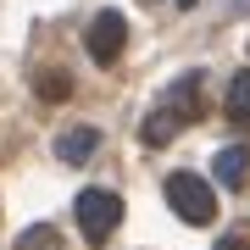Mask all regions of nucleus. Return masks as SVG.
<instances>
[{"instance_id":"ddd939ff","label":"nucleus","mask_w":250,"mask_h":250,"mask_svg":"<svg viewBox=\"0 0 250 250\" xmlns=\"http://www.w3.org/2000/svg\"><path fill=\"white\" fill-rule=\"evenodd\" d=\"M245 6H250V0H245Z\"/></svg>"},{"instance_id":"39448f33","label":"nucleus","mask_w":250,"mask_h":250,"mask_svg":"<svg viewBox=\"0 0 250 250\" xmlns=\"http://www.w3.org/2000/svg\"><path fill=\"white\" fill-rule=\"evenodd\" d=\"M245 178H250V145L217 150V184H223V189H245Z\"/></svg>"},{"instance_id":"0eeeda50","label":"nucleus","mask_w":250,"mask_h":250,"mask_svg":"<svg viewBox=\"0 0 250 250\" xmlns=\"http://www.w3.org/2000/svg\"><path fill=\"white\" fill-rule=\"evenodd\" d=\"M178 128H184V117L172 111V106H161V111H150V117H145V145H167Z\"/></svg>"},{"instance_id":"f257e3e1","label":"nucleus","mask_w":250,"mask_h":250,"mask_svg":"<svg viewBox=\"0 0 250 250\" xmlns=\"http://www.w3.org/2000/svg\"><path fill=\"white\" fill-rule=\"evenodd\" d=\"M72 217H78V228H83V239H89L95 250L117 233V223H123V200L111 195V189H83L78 200H72Z\"/></svg>"},{"instance_id":"9b49d317","label":"nucleus","mask_w":250,"mask_h":250,"mask_svg":"<svg viewBox=\"0 0 250 250\" xmlns=\"http://www.w3.org/2000/svg\"><path fill=\"white\" fill-rule=\"evenodd\" d=\"M217 250H250V233H228V239H217Z\"/></svg>"},{"instance_id":"20e7f679","label":"nucleus","mask_w":250,"mask_h":250,"mask_svg":"<svg viewBox=\"0 0 250 250\" xmlns=\"http://www.w3.org/2000/svg\"><path fill=\"white\" fill-rule=\"evenodd\" d=\"M200 89H206V78H200V72H184V78H178V83H172V89H167V106L178 111L184 123H195V117L206 111V100H200Z\"/></svg>"},{"instance_id":"f03ea898","label":"nucleus","mask_w":250,"mask_h":250,"mask_svg":"<svg viewBox=\"0 0 250 250\" xmlns=\"http://www.w3.org/2000/svg\"><path fill=\"white\" fill-rule=\"evenodd\" d=\"M167 206L184 217V223L206 228L217 217V189L206 184V178H195V172H172V178H167Z\"/></svg>"},{"instance_id":"7ed1b4c3","label":"nucleus","mask_w":250,"mask_h":250,"mask_svg":"<svg viewBox=\"0 0 250 250\" xmlns=\"http://www.w3.org/2000/svg\"><path fill=\"white\" fill-rule=\"evenodd\" d=\"M123 45H128V17L123 11H100V17L89 22V56L100 67H111L117 56H123Z\"/></svg>"},{"instance_id":"1a4fd4ad","label":"nucleus","mask_w":250,"mask_h":250,"mask_svg":"<svg viewBox=\"0 0 250 250\" xmlns=\"http://www.w3.org/2000/svg\"><path fill=\"white\" fill-rule=\"evenodd\" d=\"M34 89H39V100H67L72 95V78H67V72H39Z\"/></svg>"},{"instance_id":"f8f14e48","label":"nucleus","mask_w":250,"mask_h":250,"mask_svg":"<svg viewBox=\"0 0 250 250\" xmlns=\"http://www.w3.org/2000/svg\"><path fill=\"white\" fill-rule=\"evenodd\" d=\"M178 6H184V11H189V6H200V0H178Z\"/></svg>"},{"instance_id":"423d86ee","label":"nucleus","mask_w":250,"mask_h":250,"mask_svg":"<svg viewBox=\"0 0 250 250\" xmlns=\"http://www.w3.org/2000/svg\"><path fill=\"white\" fill-rule=\"evenodd\" d=\"M100 145V128H67L62 139H56V156L67 161V167H78V161H89Z\"/></svg>"},{"instance_id":"9d476101","label":"nucleus","mask_w":250,"mask_h":250,"mask_svg":"<svg viewBox=\"0 0 250 250\" xmlns=\"http://www.w3.org/2000/svg\"><path fill=\"white\" fill-rule=\"evenodd\" d=\"M17 250H62V239H56V228H50V223H34V228L17 239Z\"/></svg>"},{"instance_id":"6e6552de","label":"nucleus","mask_w":250,"mask_h":250,"mask_svg":"<svg viewBox=\"0 0 250 250\" xmlns=\"http://www.w3.org/2000/svg\"><path fill=\"white\" fill-rule=\"evenodd\" d=\"M223 111L233 117V123H250V72H233V78H228V100H223Z\"/></svg>"}]
</instances>
